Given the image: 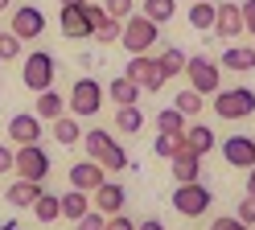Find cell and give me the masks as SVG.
<instances>
[{"mask_svg": "<svg viewBox=\"0 0 255 230\" xmlns=\"http://www.w3.org/2000/svg\"><path fill=\"white\" fill-rule=\"evenodd\" d=\"M62 4H87V0H62Z\"/></svg>", "mask_w": 255, "mask_h": 230, "instance_id": "45", "label": "cell"}, {"mask_svg": "<svg viewBox=\"0 0 255 230\" xmlns=\"http://www.w3.org/2000/svg\"><path fill=\"white\" fill-rule=\"evenodd\" d=\"M222 160L231 169H251L255 164V136H227L222 140Z\"/></svg>", "mask_w": 255, "mask_h": 230, "instance_id": "13", "label": "cell"}, {"mask_svg": "<svg viewBox=\"0 0 255 230\" xmlns=\"http://www.w3.org/2000/svg\"><path fill=\"white\" fill-rule=\"evenodd\" d=\"M144 16L156 25H169L177 16V0H144Z\"/></svg>", "mask_w": 255, "mask_h": 230, "instance_id": "29", "label": "cell"}, {"mask_svg": "<svg viewBox=\"0 0 255 230\" xmlns=\"http://www.w3.org/2000/svg\"><path fill=\"white\" fill-rule=\"evenodd\" d=\"M185 62H189V54L181 45H165L161 54H156V66H161V78L169 82V78H177V74H185Z\"/></svg>", "mask_w": 255, "mask_h": 230, "instance_id": "23", "label": "cell"}, {"mask_svg": "<svg viewBox=\"0 0 255 230\" xmlns=\"http://www.w3.org/2000/svg\"><path fill=\"white\" fill-rule=\"evenodd\" d=\"M185 127H189V119L177 107H161V115H156V131L161 136H185Z\"/></svg>", "mask_w": 255, "mask_h": 230, "instance_id": "26", "label": "cell"}, {"mask_svg": "<svg viewBox=\"0 0 255 230\" xmlns=\"http://www.w3.org/2000/svg\"><path fill=\"white\" fill-rule=\"evenodd\" d=\"M214 111H218V119H227V123H239V119H247V115H255V91L251 87H222L214 95Z\"/></svg>", "mask_w": 255, "mask_h": 230, "instance_id": "4", "label": "cell"}, {"mask_svg": "<svg viewBox=\"0 0 255 230\" xmlns=\"http://www.w3.org/2000/svg\"><path fill=\"white\" fill-rule=\"evenodd\" d=\"M12 169H17V148L0 144V173H12Z\"/></svg>", "mask_w": 255, "mask_h": 230, "instance_id": "38", "label": "cell"}, {"mask_svg": "<svg viewBox=\"0 0 255 230\" xmlns=\"http://www.w3.org/2000/svg\"><path fill=\"white\" fill-rule=\"evenodd\" d=\"M239 33H247L243 29V8H239V4H218V12H214V37L235 45Z\"/></svg>", "mask_w": 255, "mask_h": 230, "instance_id": "14", "label": "cell"}, {"mask_svg": "<svg viewBox=\"0 0 255 230\" xmlns=\"http://www.w3.org/2000/svg\"><path fill=\"white\" fill-rule=\"evenodd\" d=\"M161 41V25L148 21L144 12H132L124 21V33H120V45L128 49V58H136V54H148V49Z\"/></svg>", "mask_w": 255, "mask_h": 230, "instance_id": "2", "label": "cell"}, {"mask_svg": "<svg viewBox=\"0 0 255 230\" xmlns=\"http://www.w3.org/2000/svg\"><path fill=\"white\" fill-rule=\"evenodd\" d=\"M41 193H45V189H41V181H25V177H17V181L4 189V202H8V206H17V210H33V202H37Z\"/></svg>", "mask_w": 255, "mask_h": 230, "instance_id": "17", "label": "cell"}, {"mask_svg": "<svg viewBox=\"0 0 255 230\" xmlns=\"http://www.w3.org/2000/svg\"><path fill=\"white\" fill-rule=\"evenodd\" d=\"M103 230H136V222L128 218V214H111V218L103 222Z\"/></svg>", "mask_w": 255, "mask_h": 230, "instance_id": "39", "label": "cell"}, {"mask_svg": "<svg viewBox=\"0 0 255 230\" xmlns=\"http://www.w3.org/2000/svg\"><path fill=\"white\" fill-rule=\"evenodd\" d=\"M12 173L25 177V181H41V185H45V177H50V152H45L41 144L17 148V169H12Z\"/></svg>", "mask_w": 255, "mask_h": 230, "instance_id": "8", "label": "cell"}, {"mask_svg": "<svg viewBox=\"0 0 255 230\" xmlns=\"http://www.w3.org/2000/svg\"><path fill=\"white\" fill-rule=\"evenodd\" d=\"M33 218H37L41 226L58 222V218H62V197H58V193H41L37 202H33Z\"/></svg>", "mask_w": 255, "mask_h": 230, "instance_id": "28", "label": "cell"}, {"mask_svg": "<svg viewBox=\"0 0 255 230\" xmlns=\"http://www.w3.org/2000/svg\"><path fill=\"white\" fill-rule=\"evenodd\" d=\"M185 78H189V87H194L202 99L206 95H218L222 91V66L214 62V58H206V54H198V58H189L185 62Z\"/></svg>", "mask_w": 255, "mask_h": 230, "instance_id": "6", "label": "cell"}, {"mask_svg": "<svg viewBox=\"0 0 255 230\" xmlns=\"http://www.w3.org/2000/svg\"><path fill=\"white\" fill-rule=\"evenodd\" d=\"M58 25H62V37H70V41L95 37V21H91L87 4H62V12H58Z\"/></svg>", "mask_w": 255, "mask_h": 230, "instance_id": "9", "label": "cell"}, {"mask_svg": "<svg viewBox=\"0 0 255 230\" xmlns=\"http://www.w3.org/2000/svg\"><path fill=\"white\" fill-rule=\"evenodd\" d=\"M17 230H21V226H17Z\"/></svg>", "mask_w": 255, "mask_h": 230, "instance_id": "48", "label": "cell"}, {"mask_svg": "<svg viewBox=\"0 0 255 230\" xmlns=\"http://www.w3.org/2000/svg\"><path fill=\"white\" fill-rule=\"evenodd\" d=\"M152 152L161 156V160H173V156H181V152H185V140H181V136H161V131H156Z\"/></svg>", "mask_w": 255, "mask_h": 230, "instance_id": "31", "label": "cell"}, {"mask_svg": "<svg viewBox=\"0 0 255 230\" xmlns=\"http://www.w3.org/2000/svg\"><path fill=\"white\" fill-rule=\"evenodd\" d=\"M210 206H214V193L206 189L202 181H194V185H177V189H173V210H177L181 218H202Z\"/></svg>", "mask_w": 255, "mask_h": 230, "instance_id": "7", "label": "cell"}, {"mask_svg": "<svg viewBox=\"0 0 255 230\" xmlns=\"http://www.w3.org/2000/svg\"><path fill=\"white\" fill-rule=\"evenodd\" d=\"M103 99H107V87L99 78H74L70 99H66V111L74 115V119H91V115H99Z\"/></svg>", "mask_w": 255, "mask_h": 230, "instance_id": "3", "label": "cell"}, {"mask_svg": "<svg viewBox=\"0 0 255 230\" xmlns=\"http://www.w3.org/2000/svg\"><path fill=\"white\" fill-rule=\"evenodd\" d=\"M169 173H173V181H177V185H194V181L202 177V156H194V152L173 156V160H169Z\"/></svg>", "mask_w": 255, "mask_h": 230, "instance_id": "19", "label": "cell"}, {"mask_svg": "<svg viewBox=\"0 0 255 230\" xmlns=\"http://www.w3.org/2000/svg\"><path fill=\"white\" fill-rule=\"evenodd\" d=\"M235 218L243 222V226H255V193H247L243 202H239V210H235Z\"/></svg>", "mask_w": 255, "mask_h": 230, "instance_id": "37", "label": "cell"}, {"mask_svg": "<svg viewBox=\"0 0 255 230\" xmlns=\"http://www.w3.org/2000/svg\"><path fill=\"white\" fill-rule=\"evenodd\" d=\"M116 127L124 131V136H136V131L144 127V111H140V103H128V107H116Z\"/></svg>", "mask_w": 255, "mask_h": 230, "instance_id": "27", "label": "cell"}, {"mask_svg": "<svg viewBox=\"0 0 255 230\" xmlns=\"http://www.w3.org/2000/svg\"><path fill=\"white\" fill-rule=\"evenodd\" d=\"M8 4H12V0H0V12H4V8H8Z\"/></svg>", "mask_w": 255, "mask_h": 230, "instance_id": "46", "label": "cell"}, {"mask_svg": "<svg viewBox=\"0 0 255 230\" xmlns=\"http://www.w3.org/2000/svg\"><path fill=\"white\" fill-rule=\"evenodd\" d=\"M210 230H247V226L239 222V218H231V214H222V218H214V222H210Z\"/></svg>", "mask_w": 255, "mask_h": 230, "instance_id": "40", "label": "cell"}, {"mask_svg": "<svg viewBox=\"0 0 255 230\" xmlns=\"http://www.w3.org/2000/svg\"><path fill=\"white\" fill-rule=\"evenodd\" d=\"M83 148H87V156L99 164L103 173H124V169H128V152L116 144V136H107L103 127L83 131Z\"/></svg>", "mask_w": 255, "mask_h": 230, "instance_id": "1", "label": "cell"}, {"mask_svg": "<svg viewBox=\"0 0 255 230\" xmlns=\"http://www.w3.org/2000/svg\"><path fill=\"white\" fill-rule=\"evenodd\" d=\"M50 136H54L62 148H74V144H83V127H78V119L66 111V115H58V119L50 123Z\"/></svg>", "mask_w": 255, "mask_h": 230, "instance_id": "22", "label": "cell"}, {"mask_svg": "<svg viewBox=\"0 0 255 230\" xmlns=\"http://www.w3.org/2000/svg\"><path fill=\"white\" fill-rule=\"evenodd\" d=\"M247 193H255V164L247 169Z\"/></svg>", "mask_w": 255, "mask_h": 230, "instance_id": "43", "label": "cell"}, {"mask_svg": "<svg viewBox=\"0 0 255 230\" xmlns=\"http://www.w3.org/2000/svg\"><path fill=\"white\" fill-rule=\"evenodd\" d=\"M103 222H107V214H99V210L91 206V210L83 214V218L74 222V230H103Z\"/></svg>", "mask_w": 255, "mask_h": 230, "instance_id": "36", "label": "cell"}, {"mask_svg": "<svg viewBox=\"0 0 255 230\" xmlns=\"http://www.w3.org/2000/svg\"><path fill=\"white\" fill-rule=\"evenodd\" d=\"M21 45H25V41H21L12 29L0 33V62H17V58H21Z\"/></svg>", "mask_w": 255, "mask_h": 230, "instance_id": "33", "label": "cell"}, {"mask_svg": "<svg viewBox=\"0 0 255 230\" xmlns=\"http://www.w3.org/2000/svg\"><path fill=\"white\" fill-rule=\"evenodd\" d=\"M107 181V173L99 169V164H95L91 156L87 160H78V164H70V189H83V193H95Z\"/></svg>", "mask_w": 255, "mask_h": 230, "instance_id": "16", "label": "cell"}, {"mask_svg": "<svg viewBox=\"0 0 255 230\" xmlns=\"http://www.w3.org/2000/svg\"><path fill=\"white\" fill-rule=\"evenodd\" d=\"M140 95H144V91H140V87H136V82L128 78V74H120V78H111V82H107V99H111L116 107H128V103H136Z\"/></svg>", "mask_w": 255, "mask_h": 230, "instance_id": "24", "label": "cell"}, {"mask_svg": "<svg viewBox=\"0 0 255 230\" xmlns=\"http://www.w3.org/2000/svg\"><path fill=\"white\" fill-rule=\"evenodd\" d=\"M87 210H91V193H83V189H66L62 193V218L66 222H78Z\"/></svg>", "mask_w": 255, "mask_h": 230, "instance_id": "25", "label": "cell"}, {"mask_svg": "<svg viewBox=\"0 0 255 230\" xmlns=\"http://www.w3.org/2000/svg\"><path fill=\"white\" fill-rule=\"evenodd\" d=\"M173 107H177V111L185 115V119H194V115H198V111H202L206 103H202V95H198L194 87H185V91H181L177 99H173Z\"/></svg>", "mask_w": 255, "mask_h": 230, "instance_id": "32", "label": "cell"}, {"mask_svg": "<svg viewBox=\"0 0 255 230\" xmlns=\"http://www.w3.org/2000/svg\"><path fill=\"white\" fill-rule=\"evenodd\" d=\"M136 230H165L161 218H144V222H136Z\"/></svg>", "mask_w": 255, "mask_h": 230, "instance_id": "42", "label": "cell"}, {"mask_svg": "<svg viewBox=\"0 0 255 230\" xmlns=\"http://www.w3.org/2000/svg\"><path fill=\"white\" fill-rule=\"evenodd\" d=\"M189 4H194V0H189Z\"/></svg>", "mask_w": 255, "mask_h": 230, "instance_id": "47", "label": "cell"}, {"mask_svg": "<svg viewBox=\"0 0 255 230\" xmlns=\"http://www.w3.org/2000/svg\"><path fill=\"white\" fill-rule=\"evenodd\" d=\"M33 115H37L41 123H54L58 115H66V99H62L54 87H50V91H41V95L33 99Z\"/></svg>", "mask_w": 255, "mask_h": 230, "instance_id": "20", "label": "cell"}, {"mask_svg": "<svg viewBox=\"0 0 255 230\" xmlns=\"http://www.w3.org/2000/svg\"><path fill=\"white\" fill-rule=\"evenodd\" d=\"M0 230H17V222H12V218H4V222H0Z\"/></svg>", "mask_w": 255, "mask_h": 230, "instance_id": "44", "label": "cell"}, {"mask_svg": "<svg viewBox=\"0 0 255 230\" xmlns=\"http://www.w3.org/2000/svg\"><path fill=\"white\" fill-rule=\"evenodd\" d=\"M8 29L17 33L21 41H33V37L45 33V12H41L37 4H21V8H12V25H8Z\"/></svg>", "mask_w": 255, "mask_h": 230, "instance_id": "12", "label": "cell"}, {"mask_svg": "<svg viewBox=\"0 0 255 230\" xmlns=\"http://www.w3.org/2000/svg\"><path fill=\"white\" fill-rule=\"evenodd\" d=\"M54 78H58V62H54V54H50V49H33V54L25 58L21 82H25L33 95H41V91L54 87Z\"/></svg>", "mask_w": 255, "mask_h": 230, "instance_id": "5", "label": "cell"}, {"mask_svg": "<svg viewBox=\"0 0 255 230\" xmlns=\"http://www.w3.org/2000/svg\"><path fill=\"white\" fill-rule=\"evenodd\" d=\"M124 74L132 78L140 91H161V87H165V78H161V66H156V58H148V54H136V58H128V70H124Z\"/></svg>", "mask_w": 255, "mask_h": 230, "instance_id": "10", "label": "cell"}, {"mask_svg": "<svg viewBox=\"0 0 255 230\" xmlns=\"http://www.w3.org/2000/svg\"><path fill=\"white\" fill-rule=\"evenodd\" d=\"M239 8H243V29H247L251 37H255V0H243Z\"/></svg>", "mask_w": 255, "mask_h": 230, "instance_id": "41", "label": "cell"}, {"mask_svg": "<svg viewBox=\"0 0 255 230\" xmlns=\"http://www.w3.org/2000/svg\"><path fill=\"white\" fill-rule=\"evenodd\" d=\"M185 152H194V156H206V152H214V144H218V136L206 123H189L185 127Z\"/></svg>", "mask_w": 255, "mask_h": 230, "instance_id": "18", "label": "cell"}, {"mask_svg": "<svg viewBox=\"0 0 255 230\" xmlns=\"http://www.w3.org/2000/svg\"><path fill=\"white\" fill-rule=\"evenodd\" d=\"M214 12H218V4H210V0H194V4H189V25H194V29H214Z\"/></svg>", "mask_w": 255, "mask_h": 230, "instance_id": "30", "label": "cell"}, {"mask_svg": "<svg viewBox=\"0 0 255 230\" xmlns=\"http://www.w3.org/2000/svg\"><path fill=\"white\" fill-rule=\"evenodd\" d=\"M222 70H255V45H227L222 49V58H218Z\"/></svg>", "mask_w": 255, "mask_h": 230, "instance_id": "21", "label": "cell"}, {"mask_svg": "<svg viewBox=\"0 0 255 230\" xmlns=\"http://www.w3.org/2000/svg\"><path fill=\"white\" fill-rule=\"evenodd\" d=\"M132 4L136 0H103V12L116 16V21H128V16H132Z\"/></svg>", "mask_w": 255, "mask_h": 230, "instance_id": "35", "label": "cell"}, {"mask_svg": "<svg viewBox=\"0 0 255 230\" xmlns=\"http://www.w3.org/2000/svg\"><path fill=\"white\" fill-rule=\"evenodd\" d=\"M124 202H128V189L120 185V181H103V185L91 193V206L99 214H107V218L111 214H124Z\"/></svg>", "mask_w": 255, "mask_h": 230, "instance_id": "15", "label": "cell"}, {"mask_svg": "<svg viewBox=\"0 0 255 230\" xmlns=\"http://www.w3.org/2000/svg\"><path fill=\"white\" fill-rule=\"evenodd\" d=\"M41 136H45V127H41V119H37L33 111H21V115H12V119H8V140H12V148L41 144Z\"/></svg>", "mask_w": 255, "mask_h": 230, "instance_id": "11", "label": "cell"}, {"mask_svg": "<svg viewBox=\"0 0 255 230\" xmlns=\"http://www.w3.org/2000/svg\"><path fill=\"white\" fill-rule=\"evenodd\" d=\"M120 33H124V21H116V16H107V21L95 29V41L99 45H111V41H120Z\"/></svg>", "mask_w": 255, "mask_h": 230, "instance_id": "34", "label": "cell"}]
</instances>
